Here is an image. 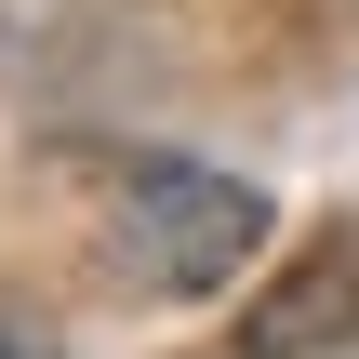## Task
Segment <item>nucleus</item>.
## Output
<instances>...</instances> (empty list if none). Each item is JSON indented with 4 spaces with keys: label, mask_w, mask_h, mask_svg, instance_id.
I'll use <instances>...</instances> for the list:
<instances>
[{
    "label": "nucleus",
    "mask_w": 359,
    "mask_h": 359,
    "mask_svg": "<svg viewBox=\"0 0 359 359\" xmlns=\"http://www.w3.org/2000/svg\"><path fill=\"white\" fill-rule=\"evenodd\" d=\"M266 253V187L213 160H133L120 173V266L147 293H226Z\"/></svg>",
    "instance_id": "nucleus-1"
},
{
    "label": "nucleus",
    "mask_w": 359,
    "mask_h": 359,
    "mask_svg": "<svg viewBox=\"0 0 359 359\" xmlns=\"http://www.w3.org/2000/svg\"><path fill=\"white\" fill-rule=\"evenodd\" d=\"M0 359H67V333H53V320H27V306H0Z\"/></svg>",
    "instance_id": "nucleus-2"
}]
</instances>
